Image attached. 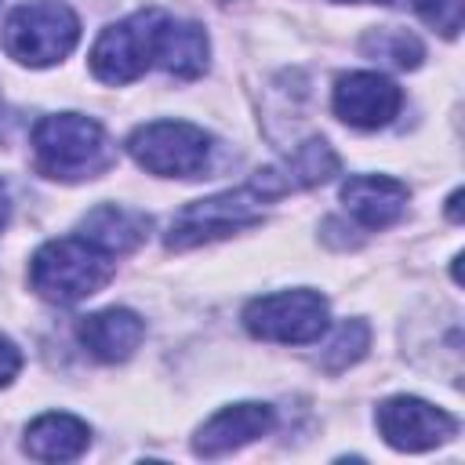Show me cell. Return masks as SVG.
<instances>
[{"mask_svg": "<svg viewBox=\"0 0 465 465\" xmlns=\"http://www.w3.org/2000/svg\"><path fill=\"white\" fill-rule=\"evenodd\" d=\"M36 171L58 182H84L113 163V142L98 120L80 113H54L33 127Z\"/></svg>", "mask_w": 465, "mask_h": 465, "instance_id": "1", "label": "cell"}, {"mask_svg": "<svg viewBox=\"0 0 465 465\" xmlns=\"http://www.w3.org/2000/svg\"><path fill=\"white\" fill-rule=\"evenodd\" d=\"M113 280V258L84 236L47 240L29 262V287L54 305H73L98 294Z\"/></svg>", "mask_w": 465, "mask_h": 465, "instance_id": "2", "label": "cell"}, {"mask_svg": "<svg viewBox=\"0 0 465 465\" xmlns=\"http://www.w3.org/2000/svg\"><path fill=\"white\" fill-rule=\"evenodd\" d=\"M0 40L15 62L29 69H44V65L62 62L76 47L80 18L62 0H29L7 15Z\"/></svg>", "mask_w": 465, "mask_h": 465, "instance_id": "3", "label": "cell"}, {"mask_svg": "<svg viewBox=\"0 0 465 465\" xmlns=\"http://www.w3.org/2000/svg\"><path fill=\"white\" fill-rule=\"evenodd\" d=\"M127 153L156 178H196L211 163L214 138L185 120H153L127 138Z\"/></svg>", "mask_w": 465, "mask_h": 465, "instance_id": "4", "label": "cell"}, {"mask_svg": "<svg viewBox=\"0 0 465 465\" xmlns=\"http://www.w3.org/2000/svg\"><path fill=\"white\" fill-rule=\"evenodd\" d=\"M160 7L134 11L131 18L102 29V36L91 47V73L102 84H131L138 80L149 65H156V44H160V25H163Z\"/></svg>", "mask_w": 465, "mask_h": 465, "instance_id": "5", "label": "cell"}, {"mask_svg": "<svg viewBox=\"0 0 465 465\" xmlns=\"http://www.w3.org/2000/svg\"><path fill=\"white\" fill-rule=\"evenodd\" d=\"M262 203H269V200H262L251 185H243L236 193L229 189V193H218V196L185 203L171 218L167 247L171 251H185V247H200V243L222 240V236L236 232V229L258 225L262 222Z\"/></svg>", "mask_w": 465, "mask_h": 465, "instance_id": "6", "label": "cell"}, {"mask_svg": "<svg viewBox=\"0 0 465 465\" xmlns=\"http://www.w3.org/2000/svg\"><path fill=\"white\" fill-rule=\"evenodd\" d=\"M243 327L262 341H283V345H305L316 341L327 327V302L316 291H280L254 298L243 309Z\"/></svg>", "mask_w": 465, "mask_h": 465, "instance_id": "7", "label": "cell"}, {"mask_svg": "<svg viewBox=\"0 0 465 465\" xmlns=\"http://www.w3.org/2000/svg\"><path fill=\"white\" fill-rule=\"evenodd\" d=\"M374 421H378L381 440L392 450H407V454L432 450L458 432V421L443 407H432L418 396H392L378 403Z\"/></svg>", "mask_w": 465, "mask_h": 465, "instance_id": "8", "label": "cell"}, {"mask_svg": "<svg viewBox=\"0 0 465 465\" xmlns=\"http://www.w3.org/2000/svg\"><path fill=\"white\" fill-rule=\"evenodd\" d=\"M331 105H334L338 120H345L349 127L378 131V127H385V124L400 113L403 94H400V87H396L389 76H381V73H345V76H338V84H334Z\"/></svg>", "mask_w": 465, "mask_h": 465, "instance_id": "9", "label": "cell"}, {"mask_svg": "<svg viewBox=\"0 0 465 465\" xmlns=\"http://www.w3.org/2000/svg\"><path fill=\"white\" fill-rule=\"evenodd\" d=\"M272 407L269 403H232L225 411H218L211 421L200 425L193 450L203 458H218L229 450H240L243 443L265 436L272 429Z\"/></svg>", "mask_w": 465, "mask_h": 465, "instance_id": "10", "label": "cell"}, {"mask_svg": "<svg viewBox=\"0 0 465 465\" xmlns=\"http://www.w3.org/2000/svg\"><path fill=\"white\" fill-rule=\"evenodd\" d=\"M76 338L80 345L102 360V363H124L127 356H134V349L142 345L145 338V323L138 312L131 309H102V312H91L76 323Z\"/></svg>", "mask_w": 465, "mask_h": 465, "instance_id": "11", "label": "cell"}, {"mask_svg": "<svg viewBox=\"0 0 465 465\" xmlns=\"http://www.w3.org/2000/svg\"><path fill=\"white\" fill-rule=\"evenodd\" d=\"M341 203L360 225L385 229L407 211V185L389 174H352L341 185Z\"/></svg>", "mask_w": 465, "mask_h": 465, "instance_id": "12", "label": "cell"}, {"mask_svg": "<svg viewBox=\"0 0 465 465\" xmlns=\"http://www.w3.org/2000/svg\"><path fill=\"white\" fill-rule=\"evenodd\" d=\"M76 236H84L87 243H94L98 251H105L109 258H116V254H127V251H134V247L145 243L149 218L142 211H131V207L98 203L94 211L84 214Z\"/></svg>", "mask_w": 465, "mask_h": 465, "instance_id": "13", "label": "cell"}, {"mask_svg": "<svg viewBox=\"0 0 465 465\" xmlns=\"http://www.w3.org/2000/svg\"><path fill=\"white\" fill-rule=\"evenodd\" d=\"M87 443H91V429L62 411L40 414L25 429V454L36 461H73L87 450Z\"/></svg>", "mask_w": 465, "mask_h": 465, "instance_id": "14", "label": "cell"}, {"mask_svg": "<svg viewBox=\"0 0 465 465\" xmlns=\"http://www.w3.org/2000/svg\"><path fill=\"white\" fill-rule=\"evenodd\" d=\"M156 65L178 80H193L207 69V33L196 22H182L174 15H163L160 44H156Z\"/></svg>", "mask_w": 465, "mask_h": 465, "instance_id": "15", "label": "cell"}, {"mask_svg": "<svg viewBox=\"0 0 465 465\" xmlns=\"http://www.w3.org/2000/svg\"><path fill=\"white\" fill-rule=\"evenodd\" d=\"M371 349V327L363 320H341L331 334V341L323 345L320 352V367L327 374H338V371H349L356 360H363Z\"/></svg>", "mask_w": 465, "mask_h": 465, "instance_id": "16", "label": "cell"}, {"mask_svg": "<svg viewBox=\"0 0 465 465\" xmlns=\"http://www.w3.org/2000/svg\"><path fill=\"white\" fill-rule=\"evenodd\" d=\"M363 51H367L374 62L381 58V62H389V65H396V69H418L421 58H425L418 36L407 33V29H392V25L371 29L367 40H363Z\"/></svg>", "mask_w": 465, "mask_h": 465, "instance_id": "17", "label": "cell"}, {"mask_svg": "<svg viewBox=\"0 0 465 465\" xmlns=\"http://www.w3.org/2000/svg\"><path fill=\"white\" fill-rule=\"evenodd\" d=\"M418 15L450 40L461 29V0H418Z\"/></svg>", "mask_w": 465, "mask_h": 465, "instance_id": "18", "label": "cell"}, {"mask_svg": "<svg viewBox=\"0 0 465 465\" xmlns=\"http://www.w3.org/2000/svg\"><path fill=\"white\" fill-rule=\"evenodd\" d=\"M18 367H22V352L15 349V341H11V338H4V334H0V389L18 374Z\"/></svg>", "mask_w": 465, "mask_h": 465, "instance_id": "19", "label": "cell"}, {"mask_svg": "<svg viewBox=\"0 0 465 465\" xmlns=\"http://www.w3.org/2000/svg\"><path fill=\"white\" fill-rule=\"evenodd\" d=\"M447 203H450V207H447V211H450V222H461V189H454Z\"/></svg>", "mask_w": 465, "mask_h": 465, "instance_id": "20", "label": "cell"}, {"mask_svg": "<svg viewBox=\"0 0 465 465\" xmlns=\"http://www.w3.org/2000/svg\"><path fill=\"white\" fill-rule=\"evenodd\" d=\"M4 222H7V189L0 182V229H4Z\"/></svg>", "mask_w": 465, "mask_h": 465, "instance_id": "21", "label": "cell"}, {"mask_svg": "<svg viewBox=\"0 0 465 465\" xmlns=\"http://www.w3.org/2000/svg\"><path fill=\"white\" fill-rule=\"evenodd\" d=\"M341 4H389V0H341Z\"/></svg>", "mask_w": 465, "mask_h": 465, "instance_id": "22", "label": "cell"}]
</instances>
